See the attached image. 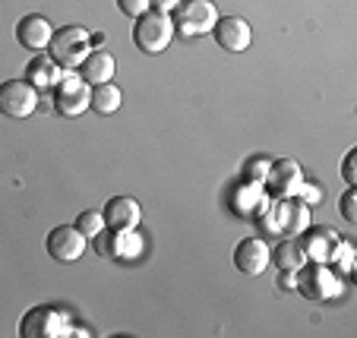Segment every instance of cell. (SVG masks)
Masks as SVG:
<instances>
[{
	"mask_svg": "<svg viewBox=\"0 0 357 338\" xmlns=\"http://www.w3.org/2000/svg\"><path fill=\"white\" fill-rule=\"evenodd\" d=\"M73 316L54 304L29 307L20 319V338H67L73 335Z\"/></svg>",
	"mask_w": 357,
	"mask_h": 338,
	"instance_id": "obj_2",
	"label": "cell"
},
{
	"mask_svg": "<svg viewBox=\"0 0 357 338\" xmlns=\"http://www.w3.org/2000/svg\"><path fill=\"white\" fill-rule=\"evenodd\" d=\"M269 203H272V197L266 193V187L253 180H237L228 193V209L237 218H247V222H257Z\"/></svg>",
	"mask_w": 357,
	"mask_h": 338,
	"instance_id": "obj_11",
	"label": "cell"
},
{
	"mask_svg": "<svg viewBox=\"0 0 357 338\" xmlns=\"http://www.w3.org/2000/svg\"><path fill=\"white\" fill-rule=\"evenodd\" d=\"M101 215H105V228L130 231V228H139L142 206H139V199H133V197H114V199H108V203H105Z\"/></svg>",
	"mask_w": 357,
	"mask_h": 338,
	"instance_id": "obj_16",
	"label": "cell"
},
{
	"mask_svg": "<svg viewBox=\"0 0 357 338\" xmlns=\"http://www.w3.org/2000/svg\"><path fill=\"white\" fill-rule=\"evenodd\" d=\"M86 247H89V237L82 234L76 224H57V228H51L45 237L47 256L57 259V263H79Z\"/></svg>",
	"mask_w": 357,
	"mask_h": 338,
	"instance_id": "obj_10",
	"label": "cell"
},
{
	"mask_svg": "<svg viewBox=\"0 0 357 338\" xmlns=\"http://www.w3.org/2000/svg\"><path fill=\"white\" fill-rule=\"evenodd\" d=\"M234 266L237 272H243L250 278L263 275L269 269V244L263 237H243L241 244L234 247Z\"/></svg>",
	"mask_w": 357,
	"mask_h": 338,
	"instance_id": "obj_14",
	"label": "cell"
},
{
	"mask_svg": "<svg viewBox=\"0 0 357 338\" xmlns=\"http://www.w3.org/2000/svg\"><path fill=\"white\" fill-rule=\"evenodd\" d=\"M171 22H174V35H181V38L212 35V29L218 22L215 0H181L171 10Z\"/></svg>",
	"mask_w": 357,
	"mask_h": 338,
	"instance_id": "obj_4",
	"label": "cell"
},
{
	"mask_svg": "<svg viewBox=\"0 0 357 338\" xmlns=\"http://www.w3.org/2000/svg\"><path fill=\"white\" fill-rule=\"evenodd\" d=\"M301 180H303V168L294 162V158H272L263 187L272 199H288L297 193Z\"/></svg>",
	"mask_w": 357,
	"mask_h": 338,
	"instance_id": "obj_12",
	"label": "cell"
},
{
	"mask_svg": "<svg viewBox=\"0 0 357 338\" xmlns=\"http://www.w3.org/2000/svg\"><path fill=\"white\" fill-rule=\"evenodd\" d=\"M89 41H92V51H95V47H105V41L108 38H105V32H92L89 35Z\"/></svg>",
	"mask_w": 357,
	"mask_h": 338,
	"instance_id": "obj_31",
	"label": "cell"
},
{
	"mask_svg": "<svg viewBox=\"0 0 357 338\" xmlns=\"http://www.w3.org/2000/svg\"><path fill=\"white\" fill-rule=\"evenodd\" d=\"M354 256H357V253H354V244L342 237V244H338V250H335V259H332L329 266H332V269H335L342 278H348L351 272H354Z\"/></svg>",
	"mask_w": 357,
	"mask_h": 338,
	"instance_id": "obj_23",
	"label": "cell"
},
{
	"mask_svg": "<svg viewBox=\"0 0 357 338\" xmlns=\"http://www.w3.org/2000/svg\"><path fill=\"white\" fill-rule=\"evenodd\" d=\"M269 263H275L278 269H301L307 259H303L294 237H284L278 247H269Z\"/></svg>",
	"mask_w": 357,
	"mask_h": 338,
	"instance_id": "obj_21",
	"label": "cell"
},
{
	"mask_svg": "<svg viewBox=\"0 0 357 338\" xmlns=\"http://www.w3.org/2000/svg\"><path fill=\"white\" fill-rule=\"evenodd\" d=\"M63 73H67V70H63L61 63L54 61V57L47 54V51L35 54L32 61L26 63V82H32L38 92H45V89H54L57 82L63 79Z\"/></svg>",
	"mask_w": 357,
	"mask_h": 338,
	"instance_id": "obj_17",
	"label": "cell"
},
{
	"mask_svg": "<svg viewBox=\"0 0 357 338\" xmlns=\"http://www.w3.org/2000/svg\"><path fill=\"white\" fill-rule=\"evenodd\" d=\"M123 105V92L114 86V82H101V86H92V98H89V111L101 117L117 114Z\"/></svg>",
	"mask_w": 357,
	"mask_h": 338,
	"instance_id": "obj_20",
	"label": "cell"
},
{
	"mask_svg": "<svg viewBox=\"0 0 357 338\" xmlns=\"http://www.w3.org/2000/svg\"><path fill=\"white\" fill-rule=\"evenodd\" d=\"M92 244H95V253H98L101 259L108 256V259H136L142 253V234L139 228H130V231H98V234L92 237Z\"/></svg>",
	"mask_w": 357,
	"mask_h": 338,
	"instance_id": "obj_8",
	"label": "cell"
},
{
	"mask_svg": "<svg viewBox=\"0 0 357 338\" xmlns=\"http://www.w3.org/2000/svg\"><path fill=\"white\" fill-rule=\"evenodd\" d=\"M51 38H54V26L41 13H29L16 22V41H20L26 51H38L41 54V51H47Z\"/></svg>",
	"mask_w": 357,
	"mask_h": 338,
	"instance_id": "obj_15",
	"label": "cell"
},
{
	"mask_svg": "<svg viewBox=\"0 0 357 338\" xmlns=\"http://www.w3.org/2000/svg\"><path fill=\"white\" fill-rule=\"evenodd\" d=\"M338 212H342V218L348 224H357V187H348L342 193V199H338Z\"/></svg>",
	"mask_w": 357,
	"mask_h": 338,
	"instance_id": "obj_25",
	"label": "cell"
},
{
	"mask_svg": "<svg viewBox=\"0 0 357 338\" xmlns=\"http://www.w3.org/2000/svg\"><path fill=\"white\" fill-rule=\"evenodd\" d=\"M212 38L222 51H231V54H243L250 45H253V29L243 16H218L215 29H212Z\"/></svg>",
	"mask_w": 357,
	"mask_h": 338,
	"instance_id": "obj_13",
	"label": "cell"
},
{
	"mask_svg": "<svg viewBox=\"0 0 357 338\" xmlns=\"http://www.w3.org/2000/svg\"><path fill=\"white\" fill-rule=\"evenodd\" d=\"M294 291L301 294V298H307L310 304H329V300L342 298L344 282H342V275H338L332 266H326V263H303L301 269H297Z\"/></svg>",
	"mask_w": 357,
	"mask_h": 338,
	"instance_id": "obj_1",
	"label": "cell"
},
{
	"mask_svg": "<svg viewBox=\"0 0 357 338\" xmlns=\"http://www.w3.org/2000/svg\"><path fill=\"white\" fill-rule=\"evenodd\" d=\"M89 29L73 22V26H61L54 29V38L47 45V54L54 57L63 70H79V63L89 57L92 51V41H89Z\"/></svg>",
	"mask_w": 357,
	"mask_h": 338,
	"instance_id": "obj_5",
	"label": "cell"
},
{
	"mask_svg": "<svg viewBox=\"0 0 357 338\" xmlns=\"http://www.w3.org/2000/svg\"><path fill=\"white\" fill-rule=\"evenodd\" d=\"M307 224H313L310 222V206L301 203L297 197L282 199V234L297 237L303 228H307Z\"/></svg>",
	"mask_w": 357,
	"mask_h": 338,
	"instance_id": "obj_19",
	"label": "cell"
},
{
	"mask_svg": "<svg viewBox=\"0 0 357 338\" xmlns=\"http://www.w3.org/2000/svg\"><path fill=\"white\" fill-rule=\"evenodd\" d=\"M73 224L89 237V240H92L98 231H105V215H101L98 209H86V212H79V215H76Z\"/></svg>",
	"mask_w": 357,
	"mask_h": 338,
	"instance_id": "obj_24",
	"label": "cell"
},
{
	"mask_svg": "<svg viewBox=\"0 0 357 338\" xmlns=\"http://www.w3.org/2000/svg\"><path fill=\"white\" fill-rule=\"evenodd\" d=\"M181 0H152V10H162V13H171Z\"/></svg>",
	"mask_w": 357,
	"mask_h": 338,
	"instance_id": "obj_30",
	"label": "cell"
},
{
	"mask_svg": "<svg viewBox=\"0 0 357 338\" xmlns=\"http://www.w3.org/2000/svg\"><path fill=\"white\" fill-rule=\"evenodd\" d=\"M294 197L301 199V203H307V206H310V209H313V206H319V203H323V187H317V183H313V180H307V177H303Z\"/></svg>",
	"mask_w": 357,
	"mask_h": 338,
	"instance_id": "obj_26",
	"label": "cell"
},
{
	"mask_svg": "<svg viewBox=\"0 0 357 338\" xmlns=\"http://www.w3.org/2000/svg\"><path fill=\"white\" fill-rule=\"evenodd\" d=\"M133 26V45L139 47L142 54L155 57L165 54L174 41V22H171V13H162V10H149V13L136 16Z\"/></svg>",
	"mask_w": 357,
	"mask_h": 338,
	"instance_id": "obj_3",
	"label": "cell"
},
{
	"mask_svg": "<svg viewBox=\"0 0 357 338\" xmlns=\"http://www.w3.org/2000/svg\"><path fill=\"white\" fill-rule=\"evenodd\" d=\"M354 162H357V149H348L342 158V180L348 187H357V171H354Z\"/></svg>",
	"mask_w": 357,
	"mask_h": 338,
	"instance_id": "obj_28",
	"label": "cell"
},
{
	"mask_svg": "<svg viewBox=\"0 0 357 338\" xmlns=\"http://www.w3.org/2000/svg\"><path fill=\"white\" fill-rule=\"evenodd\" d=\"M117 10H121L123 16H130V20H136V16L152 10V0H117Z\"/></svg>",
	"mask_w": 357,
	"mask_h": 338,
	"instance_id": "obj_27",
	"label": "cell"
},
{
	"mask_svg": "<svg viewBox=\"0 0 357 338\" xmlns=\"http://www.w3.org/2000/svg\"><path fill=\"white\" fill-rule=\"evenodd\" d=\"M41 92L26 79H7L0 82V114L13 117V121H26L38 111Z\"/></svg>",
	"mask_w": 357,
	"mask_h": 338,
	"instance_id": "obj_7",
	"label": "cell"
},
{
	"mask_svg": "<svg viewBox=\"0 0 357 338\" xmlns=\"http://www.w3.org/2000/svg\"><path fill=\"white\" fill-rule=\"evenodd\" d=\"M294 284H297V269H278V288L294 291Z\"/></svg>",
	"mask_w": 357,
	"mask_h": 338,
	"instance_id": "obj_29",
	"label": "cell"
},
{
	"mask_svg": "<svg viewBox=\"0 0 357 338\" xmlns=\"http://www.w3.org/2000/svg\"><path fill=\"white\" fill-rule=\"evenodd\" d=\"M269 164L272 158L269 155H250L241 168V180H253V183H263L266 174H269Z\"/></svg>",
	"mask_w": 357,
	"mask_h": 338,
	"instance_id": "obj_22",
	"label": "cell"
},
{
	"mask_svg": "<svg viewBox=\"0 0 357 338\" xmlns=\"http://www.w3.org/2000/svg\"><path fill=\"white\" fill-rule=\"evenodd\" d=\"M76 73L89 82V86H101V82H114V73H117V61L105 51V47H95L89 51V57L79 63Z\"/></svg>",
	"mask_w": 357,
	"mask_h": 338,
	"instance_id": "obj_18",
	"label": "cell"
},
{
	"mask_svg": "<svg viewBox=\"0 0 357 338\" xmlns=\"http://www.w3.org/2000/svg\"><path fill=\"white\" fill-rule=\"evenodd\" d=\"M294 240H297V247H301V253H303V259H307V263H326V266H329L332 259H335L338 244H342V234H338V231H332V228L307 224V228H303Z\"/></svg>",
	"mask_w": 357,
	"mask_h": 338,
	"instance_id": "obj_9",
	"label": "cell"
},
{
	"mask_svg": "<svg viewBox=\"0 0 357 338\" xmlns=\"http://www.w3.org/2000/svg\"><path fill=\"white\" fill-rule=\"evenodd\" d=\"M54 111L61 117H79V114H86L89 111V98H92V86H89L86 79H82L76 70H67L63 73V79L57 82L54 89Z\"/></svg>",
	"mask_w": 357,
	"mask_h": 338,
	"instance_id": "obj_6",
	"label": "cell"
}]
</instances>
